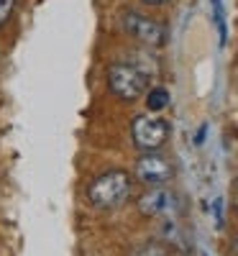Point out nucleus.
<instances>
[{"instance_id": "1", "label": "nucleus", "mask_w": 238, "mask_h": 256, "mask_svg": "<svg viewBox=\"0 0 238 256\" xmlns=\"http://www.w3.org/2000/svg\"><path fill=\"white\" fill-rule=\"evenodd\" d=\"M131 174L123 169H110L95 177L88 187V200L95 208H118L131 195Z\"/></svg>"}, {"instance_id": "2", "label": "nucleus", "mask_w": 238, "mask_h": 256, "mask_svg": "<svg viewBox=\"0 0 238 256\" xmlns=\"http://www.w3.org/2000/svg\"><path fill=\"white\" fill-rule=\"evenodd\" d=\"M146 72H141L138 67L128 62H113L108 67V88L110 92L126 102H134L146 92Z\"/></svg>"}, {"instance_id": "3", "label": "nucleus", "mask_w": 238, "mask_h": 256, "mask_svg": "<svg viewBox=\"0 0 238 256\" xmlns=\"http://www.w3.org/2000/svg\"><path fill=\"white\" fill-rule=\"evenodd\" d=\"M131 136L141 152H159L169 138V123L156 116H136L131 123Z\"/></svg>"}, {"instance_id": "4", "label": "nucleus", "mask_w": 238, "mask_h": 256, "mask_svg": "<svg viewBox=\"0 0 238 256\" xmlns=\"http://www.w3.org/2000/svg\"><path fill=\"white\" fill-rule=\"evenodd\" d=\"M123 26L136 41H141L146 46H162L164 38H166V28L162 24H156V20L148 18V16L134 13V10L123 13Z\"/></svg>"}, {"instance_id": "5", "label": "nucleus", "mask_w": 238, "mask_h": 256, "mask_svg": "<svg viewBox=\"0 0 238 256\" xmlns=\"http://www.w3.org/2000/svg\"><path fill=\"white\" fill-rule=\"evenodd\" d=\"M172 174H174V166H172V162L156 152H144L136 162V177L146 184H164L172 180Z\"/></svg>"}, {"instance_id": "6", "label": "nucleus", "mask_w": 238, "mask_h": 256, "mask_svg": "<svg viewBox=\"0 0 238 256\" xmlns=\"http://www.w3.org/2000/svg\"><path fill=\"white\" fill-rule=\"evenodd\" d=\"M172 208H174V195L159 184L154 190H148L146 195H141V200H138V210L144 216H164Z\"/></svg>"}, {"instance_id": "7", "label": "nucleus", "mask_w": 238, "mask_h": 256, "mask_svg": "<svg viewBox=\"0 0 238 256\" xmlns=\"http://www.w3.org/2000/svg\"><path fill=\"white\" fill-rule=\"evenodd\" d=\"M166 105H169V90L166 88H154V90L146 92V108L148 110L159 113V110L166 108Z\"/></svg>"}, {"instance_id": "8", "label": "nucleus", "mask_w": 238, "mask_h": 256, "mask_svg": "<svg viewBox=\"0 0 238 256\" xmlns=\"http://www.w3.org/2000/svg\"><path fill=\"white\" fill-rule=\"evenodd\" d=\"M131 256H172V248L162 241H148V244H141Z\"/></svg>"}, {"instance_id": "9", "label": "nucleus", "mask_w": 238, "mask_h": 256, "mask_svg": "<svg viewBox=\"0 0 238 256\" xmlns=\"http://www.w3.org/2000/svg\"><path fill=\"white\" fill-rule=\"evenodd\" d=\"M13 8H16V0H0V26L8 24V18L13 16Z\"/></svg>"}, {"instance_id": "10", "label": "nucleus", "mask_w": 238, "mask_h": 256, "mask_svg": "<svg viewBox=\"0 0 238 256\" xmlns=\"http://www.w3.org/2000/svg\"><path fill=\"white\" fill-rule=\"evenodd\" d=\"M141 3H146V6H166L169 0H141Z\"/></svg>"}]
</instances>
